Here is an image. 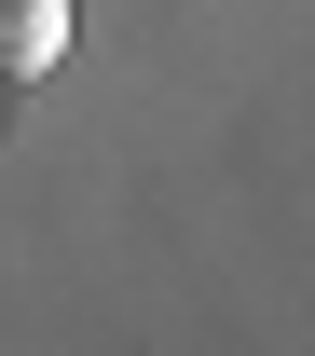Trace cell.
<instances>
[{
  "instance_id": "obj_1",
  "label": "cell",
  "mask_w": 315,
  "mask_h": 356,
  "mask_svg": "<svg viewBox=\"0 0 315 356\" xmlns=\"http://www.w3.org/2000/svg\"><path fill=\"white\" fill-rule=\"evenodd\" d=\"M69 69V0H0V83Z\"/></svg>"
}]
</instances>
